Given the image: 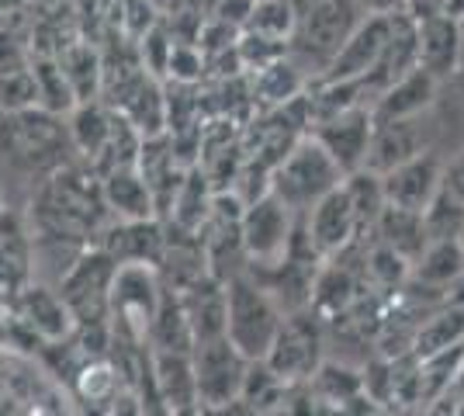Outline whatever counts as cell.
I'll return each mask as SVG.
<instances>
[{
  "label": "cell",
  "mask_w": 464,
  "mask_h": 416,
  "mask_svg": "<svg viewBox=\"0 0 464 416\" xmlns=\"http://www.w3.org/2000/svg\"><path fill=\"white\" fill-rule=\"evenodd\" d=\"M39 98V80H32L24 70H7V80H0V104L24 108Z\"/></svg>",
  "instance_id": "7a4b0ae2"
},
{
  "label": "cell",
  "mask_w": 464,
  "mask_h": 416,
  "mask_svg": "<svg viewBox=\"0 0 464 416\" xmlns=\"http://www.w3.org/2000/svg\"><path fill=\"white\" fill-rule=\"evenodd\" d=\"M430 180H433V167L430 163H416V167H406L399 178H392V198H399L406 205V212H412L420 201L426 198L430 191Z\"/></svg>",
  "instance_id": "6da1fadb"
}]
</instances>
